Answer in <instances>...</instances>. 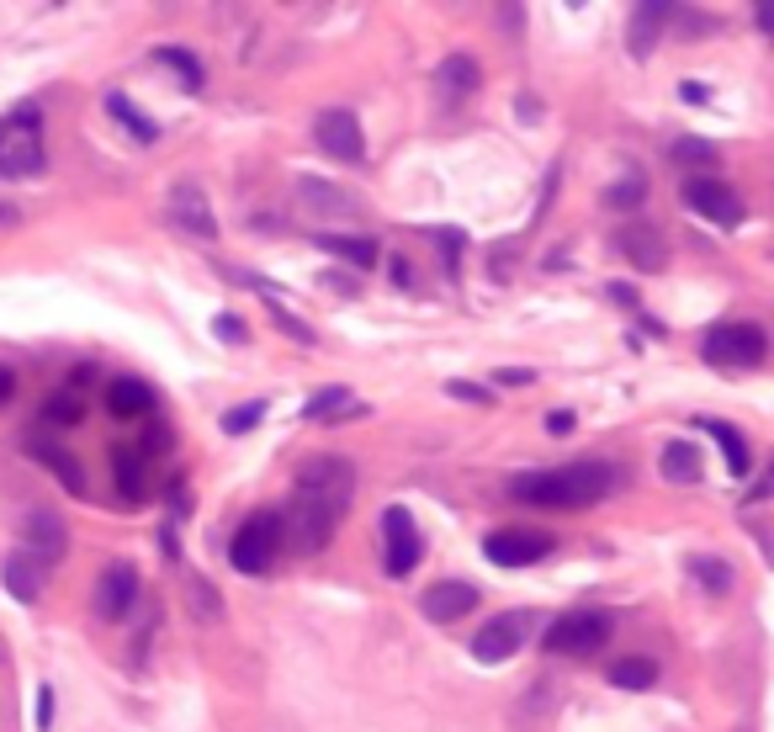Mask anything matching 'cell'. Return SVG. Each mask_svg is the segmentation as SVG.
<instances>
[{
	"instance_id": "cell-1",
	"label": "cell",
	"mask_w": 774,
	"mask_h": 732,
	"mask_svg": "<svg viewBox=\"0 0 774 732\" xmlns=\"http://www.w3.org/2000/svg\"><path fill=\"white\" fill-rule=\"evenodd\" d=\"M356 499V467L345 457H308L297 467V499H292L287 520V537L297 552H324L335 541L339 515L350 510Z\"/></svg>"
},
{
	"instance_id": "cell-2",
	"label": "cell",
	"mask_w": 774,
	"mask_h": 732,
	"mask_svg": "<svg viewBox=\"0 0 774 732\" xmlns=\"http://www.w3.org/2000/svg\"><path fill=\"white\" fill-rule=\"evenodd\" d=\"M610 472L605 462H568V467H552V472H520L509 494L526 499V505H541V510H583L594 499L610 494Z\"/></svg>"
},
{
	"instance_id": "cell-3",
	"label": "cell",
	"mask_w": 774,
	"mask_h": 732,
	"mask_svg": "<svg viewBox=\"0 0 774 732\" xmlns=\"http://www.w3.org/2000/svg\"><path fill=\"white\" fill-rule=\"evenodd\" d=\"M38 171H43V118H38V106H17L0 128V175L27 181Z\"/></svg>"
},
{
	"instance_id": "cell-4",
	"label": "cell",
	"mask_w": 774,
	"mask_h": 732,
	"mask_svg": "<svg viewBox=\"0 0 774 732\" xmlns=\"http://www.w3.org/2000/svg\"><path fill=\"white\" fill-rule=\"evenodd\" d=\"M615 632V616L610 610H568L547 627V653H562V659H583V653H600Z\"/></svg>"
},
{
	"instance_id": "cell-5",
	"label": "cell",
	"mask_w": 774,
	"mask_h": 732,
	"mask_svg": "<svg viewBox=\"0 0 774 732\" xmlns=\"http://www.w3.org/2000/svg\"><path fill=\"white\" fill-rule=\"evenodd\" d=\"M282 537H287V520H282L276 510H261V515H249L240 531H234L228 558H234L240 573H266L271 562H276V552H282Z\"/></svg>"
},
{
	"instance_id": "cell-6",
	"label": "cell",
	"mask_w": 774,
	"mask_h": 732,
	"mask_svg": "<svg viewBox=\"0 0 774 732\" xmlns=\"http://www.w3.org/2000/svg\"><path fill=\"white\" fill-rule=\"evenodd\" d=\"M679 196H684V207H695L705 223H716V228H737V223L748 218V207H743V196L732 192L726 181H716V175H690L684 186H679Z\"/></svg>"
},
{
	"instance_id": "cell-7",
	"label": "cell",
	"mask_w": 774,
	"mask_h": 732,
	"mask_svg": "<svg viewBox=\"0 0 774 732\" xmlns=\"http://www.w3.org/2000/svg\"><path fill=\"white\" fill-rule=\"evenodd\" d=\"M764 350H770V340H764L758 324H716V329L705 335L701 356L711 366H758Z\"/></svg>"
},
{
	"instance_id": "cell-8",
	"label": "cell",
	"mask_w": 774,
	"mask_h": 732,
	"mask_svg": "<svg viewBox=\"0 0 774 732\" xmlns=\"http://www.w3.org/2000/svg\"><path fill=\"white\" fill-rule=\"evenodd\" d=\"M488 562H499V568H531L552 552V537L547 531H531V526H505V531H493L483 541Z\"/></svg>"
},
{
	"instance_id": "cell-9",
	"label": "cell",
	"mask_w": 774,
	"mask_h": 732,
	"mask_svg": "<svg viewBox=\"0 0 774 732\" xmlns=\"http://www.w3.org/2000/svg\"><path fill=\"white\" fill-rule=\"evenodd\" d=\"M314 144L329 154V160H345V165H356L366 154V139H361V122L356 112H345V106H329V112H318L314 122Z\"/></svg>"
},
{
	"instance_id": "cell-10",
	"label": "cell",
	"mask_w": 774,
	"mask_h": 732,
	"mask_svg": "<svg viewBox=\"0 0 774 732\" xmlns=\"http://www.w3.org/2000/svg\"><path fill=\"white\" fill-rule=\"evenodd\" d=\"M526 632H531V616H526V610L493 616V621H483L478 637H472V659H478V663H505L509 653H520Z\"/></svg>"
},
{
	"instance_id": "cell-11",
	"label": "cell",
	"mask_w": 774,
	"mask_h": 732,
	"mask_svg": "<svg viewBox=\"0 0 774 732\" xmlns=\"http://www.w3.org/2000/svg\"><path fill=\"white\" fill-rule=\"evenodd\" d=\"M383 547H387V573L393 579H409L419 568V531H414V515L404 505L383 510Z\"/></svg>"
},
{
	"instance_id": "cell-12",
	"label": "cell",
	"mask_w": 774,
	"mask_h": 732,
	"mask_svg": "<svg viewBox=\"0 0 774 732\" xmlns=\"http://www.w3.org/2000/svg\"><path fill=\"white\" fill-rule=\"evenodd\" d=\"M170 223L186 228L192 240H218V218H213L207 192H202L196 181H175V186H170Z\"/></svg>"
},
{
	"instance_id": "cell-13",
	"label": "cell",
	"mask_w": 774,
	"mask_h": 732,
	"mask_svg": "<svg viewBox=\"0 0 774 732\" xmlns=\"http://www.w3.org/2000/svg\"><path fill=\"white\" fill-rule=\"evenodd\" d=\"M139 600V573H133V562H106L96 579V616L101 621H122L128 610Z\"/></svg>"
},
{
	"instance_id": "cell-14",
	"label": "cell",
	"mask_w": 774,
	"mask_h": 732,
	"mask_svg": "<svg viewBox=\"0 0 774 732\" xmlns=\"http://www.w3.org/2000/svg\"><path fill=\"white\" fill-rule=\"evenodd\" d=\"M483 85V70H478V59L472 53H446L436 64V96L446 106H461V101H472V91Z\"/></svg>"
},
{
	"instance_id": "cell-15",
	"label": "cell",
	"mask_w": 774,
	"mask_h": 732,
	"mask_svg": "<svg viewBox=\"0 0 774 732\" xmlns=\"http://www.w3.org/2000/svg\"><path fill=\"white\" fill-rule=\"evenodd\" d=\"M0 584H6V594L11 600H22V606H32L38 594H43V584H49V562L32 558V552H11V558L0 562Z\"/></svg>"
},
{
	"instance_id": "cell-16",
	"label": "cell",
	"mask_w": 774,
	"mask_h": 732,
	"mask_svg": "<svg viewBox=\"0 0 774 732\" xmlns=\"http://www.w3.org/2000/svg\"><path fill=\"white\" fill-rule=\"evenodd\" d=\"M419 610L430 616V621H461L467 610H478V589L461 584V579H440V584H430L425 594H419Z\"/></svg>"
},
{
	"instance_id": "cell-17",
	"label": "cell",
	"mask_w": 774,
	"mask_h": 732,
	"mask_svg": "<svg viewBox=\"0 0 774 732\" xmlns=\"http://www.w3.org/2000/svg\"><path fill=\"white\" fill-rule=\"evenodd\" d=\"M621 255L636 271H663L669 266V240H663L658 223H627L621 228Z\"/></svg>"
},
{
	"instance_id": "cell-18",
	"label": "cell",
	"mask_w": 774,
	"mask_h": 732,
	"mask_svg": "<svg viewBox=\"0 0 774 732\" xmlns=\"http://www.w3.org/2000/svg\"><path fill=\"white\" fill-rule=\"evenodd\" d=\"M112 478H118V494L122 499H133V505H144L149 499V457L139 446H112Z\"/></svg>"
},
{
	"instance_id": "cell-19",
	"label": "cell",
	"mask_w": 774,
	"mask_h": 732,
	"mask_svg": "<svg viewBox=\"0 0 774 732\" xmlns=\"http://www.w3.org/2000/svg\"><path fill=\"white\" fill-rule=\"evenodd\" d=\"M106 409L118 419H149L154 415V388L144 377H112L106 383Z\"/></svg>"
},
{
	"instance_id": "cell-20",
	"label": "cell",
	"mask_w": 774,
	"mask_h": 732,
	"mask_svg": "<svg viewBox=\"0 0 774 732\" xmlns=\"http://www.w3.org/2000/svg\"><path fill=\"white\" fill-rule=\"evenodd\" d=\"M669 17H674V6H663V0H648V6H636V11H631V27H627L631 59H648V53H653L658 32H663Z\"/></svg>"
},
{
	"instance_id": "cell-21",
	"label": "cell",
	"mask_w": 774,
	"mask_h": 732,
	"mask_svg": "<svg viewBox=\"0 0 774 732\" xmlns=\"http://www.w3.org/2000/svg\"><path fill=\"white\" fill-rule=\"evenodd\" d=\"M22 537H27V552H32V558H43V562L64 558V547H70V537H64V520H59V515H43V510L27 515Z\"/></svg>"
},
{
	"instance_id": "cell-22",
	"label": "cell",
	"mask_w": 774,
	"mask_h": 732,
	"mask_svg": "<svg viewBox=\"0 0 774 732\" xmlns=\"http://www.w3.org/2000/svg\"><path fill=\"white\" fill-rule=\"evenodd\" d=\"M658 467H663L669 484H701V446L695 440H669Z\"/></svg>"
},
{
	"instance_id": "cell-23",
	"label": "cell",
	"mask_w": 774,
	"mask_h": 732,
	"mask_svg": "<svg viewBox=\"0 0 774 732\" xmlns=\"http://www.w3.org/2000/svg\"><path fill=\"white\" fill-rule=\"evenodd\" d=\"M32 457H38L43 467H53V472H59V484L70 488V494H85V467L74 462L64 446H53V440H32Z\"/></svg>"
},
{
	"instance_id": "cell-24",
	"label": "cell",
	"mask_w": 774,
	"mask_h": 732,
	"mask_svg": "<svg viewBox=\"0 0 774 732\" xmlns=\"http://www.w3.org/2000/svg\"><path fill=\"white\" fill-rule=\"evenodd\" d=\"M297 196H303L308 207H318V213H361V202H356V196L335 192V186H329V181H318V175H303V181H297Z\"/></svg>"
},
{
	"instance_id": "cell-25",
	"label": "cell",
	"mask_w": 774,
	"mask_h": 732,
	"mask_svg": "<svg viewBox=\"0 0 774 732\" xmlns=\"http://www.w3.org/2000/svg\"><path fill=\"white\" fill-rule=\"evenodd\" d=\"M318 244H324L329 255H339V261H350L356 271L377 266V244L366 240V234H318Z\"/></svg>"
},
{
	"instance_id": "cell-26",
	"label": "cell",
	"mask_w": 774,
	"mask_h": 732,
	"mask_svg": "<svg viewBox=\"0 0 774 732\" xmlns=\"http://www.w3.org/2000/svg\"><path fill=\"white\" fill-rule=\"evenodd\" d=\"M339 415H361V404H356L350 388H324L303 404V419H339Z\"/></svg>"
},
{
	"instance_id": "cell-27",
	"label": "cell",
	"mask_w": 774,
	"mask_h": 732,
	"mask_svg": "<svg viewBox=\"0 0 774 732\" xmlns=\"http://www.w3.org/2000/svg\"><path fill=\"white\" fill-rule=\"evenodd\" d=\"M701 430H711V436L722 440V457L732 467V478H748V446H743V436L732 425H722V419H701Z\"/></svg>"
},
{
	"instance_id": "cell-28",
	"label": "cell",
	"mask_w": 774,
	"mask_h": 732,
	"mask_svg": "<svg viewBox=\"0 0 774 732\" xmlns=\"http://www.w3.org/2000/svg\"><path fill=\"white\" fill-rule=\"evenodd\" d=\"M181 584H186V600H192V616H196V621H213V616H223L218 589H207V579H202V573L181 568Z\"/></svg>"
},
{
	"instance_id": "cell-29",
	"label": "cell",
	"mask_w": 774,
	"mask_h": 732,
	"mask_svg": "<svg viewBox=\"0 0 774 732\" xmlns=\"http://www.w3.org/2000/svg\"><path fill=\"white\" fill-rule=\"evenodd\" d=\"M106 112H112V118H118L122 128H128V133L139 139V144H154V139H160V128H154V122H149L139 106H128V96H118V91L106 96Z\"/></svg>"
},
{
	"instance_id": "cell-30",
	"label": "cell",
	"mask_w": 774,
	"mask_h": 732,
	"mask_svg": "<svg viewBox=\"0 0 774 732\" xmlns=\"http://www.w3.org/2000/svg\"><path fill=\"white\" fill-rule=\"evenodd\" d=\"M610 680L621 684V690H648L658 680V663L653 659H615L610 663Z\"/></svg>"
},
{
	"instance_id": "cell-31",
	"label": "cell",
	"mask_w": 774,
	"mask_h": 732,
	"mask_svg": "<svg viewBox=\"0 0 774 732\" xmlns=\"http://www.w3.org/2000/svg\"><path fill=\"white\" fill-rule=\"evenodd\" d=\"M642 202H648V181H642V175H621V181H610L605 186V207H615V213L642 207Z\"/></svg>"
},
{
	"instance_id": "cell-32",
	"label": "cell",
	"mask_w": 774,
	"mask_h": 732,
	"mask_svg": "<svg viewBox=\"0 0 774 732\" xmlns=\"http://www.w3.org/2000/svg\"><path fill=\"white\" fill-rule=\"evenodd\" d=\"M690 579L701 589H711V594H726L732 589V568L722 558H690Z\"/></svg>"
},
{
	"instance_id": "cell-33",
	"label": "cell",
	"mask_w": 774,
	"mask_h": 732,
	"mask_svg": "<svg viewBox=\"0 0 774 732\" xmlns=\"http://www.w3.org/2000/svg\"><path fill=\"white\" fill-rule=\"evenodd\" d=\"M43 415H49V425H80V419H85V398H80V393H53L49 398V409H43Z\"/></svg>"
},
{
	"instance_id": "cell-34",
	"label": "cell",
	"mask_w": 774,
	"mask_h": 732,
	"mask_svg": "<svg viewBox=\"0 0 774 732\" xmlns=\"http://www.w3.org/2000/svg\"><path fill=\"white\" fill-rule=\"evenodd\" d=\"M160 59H165V70L181 74V85H186V91H202V64H196V53H186V49H160Z\"/></svg>"
},
{
	"instance_id": "cell-35",
	"label": "cell",
	"mask_w": 774,
	"mask_h": 732,
	"mask_svg": "<svg viewBox=\"0 0 774 732\" xmlns=\"http://www.w3.org/2000/svg\"><path fill=\"white\" fill-rule=\"evenodd\" d=\"M674 160H679V165H701V171H705V165H716V149L705 144V139H679Z\"/></svg>"
},
{
	"instance_id": "cell-36",
	"label": "cell",
	"mask_w": 774,
	"mask_h": 732,
	"mask_svg": "<svg viewBox=\"0 0 774 732\" xmlns=\"http://www.w3.org/2000/svg\"><path fill=\"white\" fill-rule=\"evenodd\" d=\"M261 415H266V404L255 398V404H244V409H228V415H223V430H228V436H244L249 425H261Z\"/></svg>"
},
{
	"instance_id": "cell-37",
	"label": "cell",
	"mask_w": 774,
	"mask_h": 732,
	"mask_svg": "<svg viewBox=\"0 0 774 732\" xmlns=\"http://www.w3.org/2000/svg\"><path fill=\"white\" fill-rule=\"evenodd\" d=\"M446 393H451V398H461V404H493V398H488V388H478V383H461V377H451V383H446Z\"/></svg>"
},
{
	"instance_id": "cell-38",
	"label": "cell",
	"mask_w": 774,
	"mask_h": 732,
	"mask_svg": "<svg viewBox=\"0 0 774 732\" xmlns=\"http://www.w3.org/2000/svg\"><path fill=\"white\" fill-rule=\"evenodd\" d=\"M271 318H276V324H282V329H287L292 340L314 345V329H308V324H297V318H292V314H282V308H271Z\"/></svg>"
},
{
	"instance_id": "cell-39",
	"label": "cell",
	"mask_w": 774,
	"mask_h": 732,
	"mask_svg": "<svg viewBox=\"0 0 774 732\" xmlns=\"http://www.w3.org/2000/svg\"><path fill=\"white\" fill-rule=\"evenodd\" d=\"M170 446V430L165 425H149L144 430V440H139V451H144V457H154V451H165Z\"/></svg>"
},
{
	"instance_id": "cell-40",
	"label": "cell",
	"mask_w": 774,
	"mask_h": 732,
	"mask_svg": "<svg viewBox=\"0 0 774 732\" xmlns=\"http://www.w3.org/2000/svg\"><path fill=\"white\" fill-rule=\"evenodd\" d=\"M38 728H53V684H38Z\"/></svg>"
},
{
	"instance_id": "cell-41",
	"label": "cell",
	"mask_w": 774,
	"mask_h": 732,
	"mask_svg": "<svg viewBox=\"0 0 774 732\" xmlns=\"http://www.w3.org/2000/svg\"><path fill=\"white\" fill-rule=\"evenodd\" d=\"M218 335H223V340L240 345V340H244V324H240V318H218Z\"/></svg>"
},
{
	"instance_id": "cell-42",
	"label": "cell",
	"mask_w": 774,
	"mask_h": 732,
	"mask_svg": "<svg viewBox=\"0 0 774 732\" xmlns=\"http://www.w3.org/2000/svg\"><path fill=\"white\" fill-rule=\"evenodd\" d=\"M499 383H505V388H526V383H531V372H515V366H505V372H499Z\"/></svg>"
},
{
	"instance_id": "cell-43",
	"label": "cell",
	"mask_w": 774,
	"mask_h": 732,
	"mask_svg": "<svg viewBox=\"0 0 774 732\" xmlns=\"http://www.w3.org/2000/svg\"><path fill=\"white\" fill-rule=\"evenodd\" d=\"M11 393H17V377H11V372H6V366H0V409H6V404H11Z\"/></svg>"
},
{
	"instance_id": "cell-44",
	"label": "cell",
	"mask_w": 774,
	"mask_h": 732,
	"mask_svg": "<svg viewBox=\"0 0 774 732\" xmlns=\"http://www.w3.org/2000/svg\"><path fill=\"white\" fill-rule=\"evenodd\" d=\"M753 17H758V27H764V32H774V0H764V6H753Z\"/></svg>"
},
{
	"instance_id": "cell-45",
	"label": "cell",
	"mask_w": 774,
	"mask_h": 732,
	"mask_svg": "<svg viewBox=\"0 0 774 732\" xmlns=\"http://www.w3.org/2000/svg\"><path fill=\"white\" fill-rule=\"evenodd\" d=\"M679 96H684V101H705V85H701V80H684V85H679Z\"/></svg>"
},
{
	"instance_id": "cell-46",
	"label": "cell",
	"mask_w": 774,
	"mask_h": 732,
	"mask_svg": "<svg viewBox=\"0 0 774 732\" xmlns=\"http://www.w3.org/2000/svg\"><path fill=\"white\" fill-rule=\"evenodd\" d=\"M547 430H552V436H568V430H573V415H552L547 419Z\"/></svg>"
},
{
	"instance_id": "cell-47",
	"label": "cell",
	"mask_w": 774,
	"mask_h": 732,
	"mask_svg": "<svg viewBox=\"0 0 774 732\" xmlns=\"http://www.w3.org/2000/svg\"><path fill=\"white\" fill-rule=\"evenodd\" d=\"M610 297H615V303H627V308H636V293H631V287H610Z\"/></svg>"
},
{
	"instance_id": "cell-48",
	"label": "cell",
	"mask_w": 774,
	"mask_h": 732,
	"mask_svg": "<svg viewBox=\"0 0 774 732\" xmlns=\"http://www.w3.org/2000/svg\"><path fill=\"white\" fill-rule=\"evenodd\" d=\"M0 223H17V213H11V207H0Z\"/></svg>"
},
{
	"instance_id": "cell-49",
	"label": "cell",
	"mask_w": 774,
	"mask_h": 732,
	"mask_svg": "<svg viewBox=\"0 0 774 732\" xmlns=\"http://www.w3.org/2000/svg\"><path fill=\"white\" fill-rule=\"evenodd\" d=\"M770 484H774V462H770Z\"/></svg>"
}]
</instances>
